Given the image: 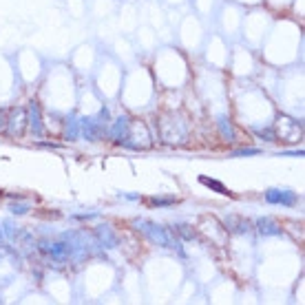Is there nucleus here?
I'll use <instances>...</instances> for the list:
<instances>
[{"label": "nucleus", "instance_id": "obj_1", "mask_svg": "<svg viewBox=\"0 0 305 305\" xmlns=\"http://www.w3.org/2000/svg\"><path fill=\"white\" fill-rule=\"evenodd\" d=\"M135 226H142V232L151 239L155 245L162 248H170V250H180V239L175 237V232L166 226H159L155 221H135Z\"/></svg>", "mask_w": 305, "mask_h": 305}, {"label": "nucleus", "instance_id": "obj_6", "mask_svg": "<svg viewBox=\"0 0 305 305\" xmlns=\"http://www.w3.org/2000/svg\"><path fill=\"white\" fill-rule=\"evenodd\" d=\"M257 230H259V235H261V237H277V235H281V226L274 219H270V217L257 219Z\"/></svg>", "mask_w": 305, "mask_h": 305}, {"label": "nucleus", "instance_id": "obj_19", "mask_svg": "<svg viewBox=\"0 0 305 305\" xmlns=\"http://www.w3.org/2000/svg\"><path fill=\"white\" fill-rule=\"evenodd\" d=\"M5 111H0V131H5Z\"/></svg>", "mask_w": 305, "mask_h": 305}, {"label": "nucleus", "instance_id": "obj_9", "mask_svg": "<svg viewBox=\"0 0 305 305\" xmlns=\"http://www.w3.org/2000/svg\"><path fill=\"white\" fill-rule=\"evenodd\" d=\"M129 124H131V120L126 115L117 117V120L113 122V126H111V137H113L115 142L122 144V139L126 137V131H129Z\"/></svg>", "mask_w": 305, "mask_h": 305}, {"label": "nucleus", "instance_id": "obj_5", "mask_svg": "<svg viewBox=\"0 0 305 305\" xmlns=\"http://www.w3.org/2000/svg\"><path fill=\"white\" fill-rule=\"evenodd\" d=\"M265 202L267 204H281V206H294L296 204V195L290 190H277L270 188L265 192Z\"/></svg>", "mask_w": 305, "mask_h": 305}, {"label": "nucleus", "instance_id": "obj_2", "mask_svg": "<svg viewBox=\"0 0 305 305\" xmlns=\"http://www.w3.org/2000/svg\"><path fill=\"white\" fill-rule=\"evenodd\" d=\"M109 120V109H102L98 117H84L80 120V131L88 142H100L104 135V122Z\"/></svg>", "mask_w": 305, "mask_h": 305}, {"label": "nucleus", "instance_id": "obj_8", "mask_svg": "<svg viewBox=\"0 0 305 305\" xmlns=\"http://www.w3.org/2000/svg\"><path fill=\"white\" fill-rule=\"evenodd\" d=\"M27 122H29V126H31L33 135L40 137L42 135V120H40V106H38V102L29 104V117H27Z\"/></svg>", "mask_w": 305, "mask_h": 305}, {"label": "nucleus", "instance_id": "obj_15", "mask_svg": "<svg viewBox=\"0 0 305 305\" xmlns=\"http://www.w3.org/2000/svg\"><path fill=\"white\" fill-rule=\"evenodd\" d=\"M177 202L175 197H153V199H148V204L151 206H173Z\"/></svg>", "mask_w": 305, "mask_h": 305}, {"label": "nucleus", "instance_id": "obj_11", "mask_svg": "<svg viewBox=\"0 0 305 305\" xmlns=\"http://www.w3.org/2000/svg\"><path fill=\"white\" fill-rule=\"evenodd\" d=\"M98 237H100V243L104 245V248H115L117 245V237L113 235V230H111L109 226L98 228Z\"/></svg>", "mask_w": 305, "mask_h": 305}, {"label": "nucleus", "instance_id": "obj_17", "mask_svg": "<svg viewBox=\"0 0 305 305\" xmlns=\"http://www.w3.org/2000/svg\"><path fill=\"white\" fill-rule=\"evenodd\" d=\"M257 135L261 137V139H265V142H277V135H274L272 129H259Z\"/></svg>", "mask_w": 305, "mask_h": 305}, {"label": "nucleus", "instance_id": "obj_13", "mask_svg": "<svg viewBox=\"0 0 305 305\" xmlns=\"http://www.w3.org/2000/svg\"><path fill=\"white\" fill-rule=\"evenodd\" d=\"M173 228H175L173 232H175V235H180L182 239H186V241L195 239V230H192L190 226H186V224H177V226H173Z\"/></svg>", "mask_w": 305, "mask_h": 305}, {"label": "nucleus", "instance_id": "obj_12", "mask_svg": "<svg viewBox=\"0 0 305 305\" xmlns=\"http://www.w3.org/2000/svg\"><path fill=\"white\" fill-rule=\"evenodd\" d=\"M199 184H204V186H208L210 190H214V192H219V195H232L228 188L221 182H217V180H210V177H206V175H202L199 177Z\"/></svg>", "mask_w": 305, "mask_h": 305}, {"label": "nucleus", "instance_id": "obj_10", "mask_svg": "<svg viewBox=\"0 0 305 305\" xmlns=\"http://www.w3.org/2000/svg\"><path fill=\"white\" fill-rule=\"evenodd\" d=\"M217 126H219V133H221V137H224L226 142H235V139H237L235 126H232V122H230L228 117H224V115H221V117H219V122H217Z\"/></svg>", "mask_w": 305, "mask_h": 305}, {"label": "nucleus", "instance_id": "obj_3", "mask_svg": "<svg viewBox=\"0 0 305 305\" xmlns=\"http://www.w3.org/2000/svg\"><path fill=\"white\" fill-rule=\"evenodd\" d=\"M301 133H303V126L301 122H294V120H290V117L285 115H281L279 117V122H277V139H285V142H294V139H299L301 137Z\"/></svg>", "mask_w": 305, "mask_h": 305}, {"label": "nucleus", "instance_id": "obj_4", "mask_svg": "<svg viewBox=\"0 0 305 305\" xmlns=\"http://www.w3.org/2000/svg\"><path fill=\"white\" fill-rule=\"evenodd\" d=\"M5 129L11 137H22V133H25V129H27V111L22 106L9 111V117H7V122H5Z\"/></svg>", "mask_w": 305, "mask_h": 305}, {"label": "nucleus", "instance_id": "obj_7", "mask_svg": "<svg viewBox=\"0 0 305 305\" xmlns=\"http://www.w3.org/2000/svg\"><path fill=\"white\" fill-rule=\"evenodd\" d=\"M224 224H226V230H230V232L243 235V232H248V230H250V221L239 217V214H228Z\"/></svg>", "mask_w": 305, "mask_h": 305}, {"label": "nucleus", "instance_id": "obj_20", "mask_svg": "<svg viewBox=\"0 0 305 305\" xmlns=\"http://www.w3.org/2000/svg\"><path fill=\"white\" fill-rule=\"evenodd\" d=\"M3 239H5V235H3V230H0V243H3Z\"/></svg>", "mask_w": 305, "mask_h": 305}, {"label": "nucleus", "instance_id": "obj_14", "mask_svg": "<svg viewBox=\"0 0 305 305\" xmlns=\"http://www.w3.org/2000/svg\"><path fill=\"white\" fill-rule=\"evenodd\" d=\"M78 131H80V122L76 120V115H71V120L66 122V137L76 139L78 137Z\"/></svg>", "mask_w": 305, "mask_h": 305}, {"label": "nucleus", "instance_id": "obj_16", "mask_svg": "<svg viewBox=\"0 0 305 305\" xmlns=\"http://www.w3.org/2000/svg\"><path fill=\"white\" fill-rule=\"evenodd\" d=\"M261 151L259 148H239V151H232V157H250V155H259Z\"/></svg>", "mask_w": 305, "mask_h": 305}, {"label": "nucleus", "instance_id": "obj_18", "mask_svg": "<svg viewBox=\"0 0 305 305\" xmlns=\"http://www.w3.org/2000/svg\"><path fill=\"white\" fill-rule=\"evenodd\" d=\"M9 210L20 217V214H27V212H29V206H27V204H13V206L9 208Z\"/></svg>", "mask_w": 305, "mask_h": 305}]
</instances>
